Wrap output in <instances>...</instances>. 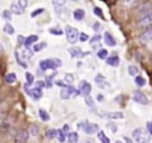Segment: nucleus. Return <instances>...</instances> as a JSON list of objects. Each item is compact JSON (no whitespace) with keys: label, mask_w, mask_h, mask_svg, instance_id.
Masks as SVG:
<instances>
[{"label":"nucleus","mask_w":152,"mask_h":143,"mask_svg":"<svg viewBox=\"0 0 152 143\" xmlns=\"http://www.w3.org/2000/svg\"><path fill=\"white\" fill-rule=\"evenodd\" d=\"M132 137L136 143H148L151 140L150 133L144 128H137L132 131Z\"/></svg>","instance_id":"obj_1"},{"label":"nucleus","mask_w":152,"mask_h":143,"mask_svg":"<svg viewBox=\"0 0 152 143\" xmlns=\"http://www.w3.org/2000/svg\"><path fill=\"white\" fill-rule=\"evenodd\" d=\"M62 65V60L58 58H51V59H45L39 63V67L42 71L46 70H55L57 67H60Z\"/></svg>","instance_id":"obj_2"},{"label":"nucleus","mask_w":152,"mask_h":143,"mask_svg":"<svg viewBox=\"0 0 152 143\" xmlns=\"http://www.w3.org/2000/svg\"><path fill=\"white\" fill-rule=\"evenodd\" d=\"M65 35H67V40H68V43L75 44L76 42L79 40V35H80V33H79L77 28H75V27L68 25V26L65 27Z\"/></svg>","instance_id":"obj_3"},{"label":"nucleus","mask_w":152,"mask_h":143,"mask_svg":"<svg viewBox=\"0 0 152 143\" xmlns=\"http://www.w3.org/2000/svg\"><path fill=\"white\" fill-rule=\"evenodd\" d=\"M138 26L141 27V28H147V27H151L152 26V8L146 12L145 14H143L140 17V19L138 20Z\"/></svg>","instance_id":"obj_4"},{"label":"nucleus","mask_w":152,"mask_h":143,"mask_svg":"<svg viewBox=\"0 0 152 143\" xmlns=\"http://www.w3.org/2000/svg\"><path fill=\"white\" fill-rule=\"evenodd\" d=\"M80 127L83 130V133H86L88 135H93V134L99 131L98 124H94V123H90V122H83V123L80 124Z\"/></svg>","instance_id":"obj_5"},{"label":"nucleus","mask_w":152,"mask_h":143,"mask_svg":"<svg viewBox=\"0 0 152 143\" xmlns=\"http://www.w3.org/2000/svg\"><path fill=\"white\" fill-rule=\"evenodd\" d=\"M29 138V133L25 129L18 130L14 135V143H26Z\"/></svg>","instance_id":"obj_6"},{"label":"nucleus","mask_w":152,"mask_h":143,"mask_svg":"<svg viewBox=\"0 0 152 143\" xmlns=\"http://www.w3.org/2000/svg\"><path fill=\"white\" fill-rule=\"evenodd\" d=\"M79 92H80V91H76L72 86L67 85V86H64L62 90H61V98H62V99H69L72 94L79 95Z\"/></svg>","instance_id":"obj_7"},{"label":"nucleus","mask_w":152,"mask_h":143,"mask_svg":"<svg viewBox=\"0 0 152 143\" xmlns=\"http://www.w3.org/2000/svg\"><path fill=\"white\" fill-rule=\"evenodd\" d=\"M132 98H133V101H134L136 103H138V104H141V105L148 104V98L141 91H136L134 94H133Z\"/></svg>","instance_id":"obj_8"},{"label":"nucleus","mask_w":152,"mask_h":143,"mask_svg":"<svg viewBox=\"0 0 152 143\" xmlns=\"http://www.w3.org/2000/svg\"><path fill=\"white\" fill-rule=\"evenodd\" d=\"M25 90L27 92V95L33 99V101H38V99H41L42 96H43V92H42V89L41 87H34L32 89V90H27V87L25 86Z\"/></svg>","instance_id":"obj_9"},{"label":"nucleus","mask_w":152,"mask_h":143,"mask_svg":"<svg viewBox=\"0 0 152 143\" xmlns=\"http://www.w3.org/2000/svg\"><path fill=\"white\" fill-rule=\"evenodd\" d=\"M139 42L141 44H148V43L152 42V26L150 28H147L143 34H140Z\"/></svg>","instance_id":"obj_10"},{"label":"nucleus","mask_w":152,"mask_h":143,"mask_svg":"<svg viewBox=\"0 0 152 143\" xmlns=\"http://www.w3.org/2000/svg\"><path fill=\"white\" fill-rule=\"evenodd\" d=\"M151 8H152V3L151 1H144V3H141L137 6V12L143 15L146 12H148Z\"/></svg>","instance_id":"obj_11"},{"label":"nucleus","mask_w":152,"mask_h":143,"mask_svg":"<svg viewBox=\"0 0 152 143\" xmlns=\"http://www.w3.org/2000/svg\"><path fill=\"white\" fill-rule=\"evenodd\" d=\"M80 92H81L83 96L90 95V92H91V85H90L87 81H82V82L80 83Z\"/></svg>","instance_id":"obj_12"},{"label":"nucleus","mask_w":152,"mask_h":143,"mask_svg":"<svg viewBox=\"0 0 152 143\" xmlns=\"http://www.w3.org/2000/svg\"><path fill=\"white\" fill-rule=\"evenodd\" d=\"M103 39H105V44L108 45V46H115L117 45V42L114 39V37L109 33V32H105V35H103Z\"/></svg>","instance_id":"obj_13"},{"label":"nucleus","mask_w":152,"mask_h":143,"mask_svg":"<svg viewBox=\"0 0 152 143\" xmlns=\"http://www.w3.org/2000/svg\"><path fill=\"white\" fill-rule=\"evenodd\" d=\"M103 117L108 118V119H120V118H124V114L120 112V111H115V112H106L102 115Z\"/></svg>","instance_id":"obj_14"},{"label":"nucleus","mask_w":152,"mask_h":143,"mask_svg":"<svg viewBox=\"0 0 152 143\" xmlns=\"http://www.w3.org/2000/svg\"><path fill=\"white\" fill-rule=\"evenodd\" d=\"M84 15H86V13H84V11H83L82 8H77V10H75V11H74V13H72L74 19H75V20H77V22L83 20Z\"/></svg>","instance_id":"obj_15"},{"label":"nucleus","mask_w":152,"mask_h":143,"mask_svg":"<svg viewBox=\"0 0 152 143\" xmlns=\"http://www.w3.org/2000/svg\"><path fill=\"white\" fill-rule=\"evenodd\" d=\"M38 40V35H36V34H31V35H29L27 38H25V42H24V46L26 47V49H29L33 43H36Z\"/></svg>","instance_id":"obj_16"},{"label":"nucleus","mask_w":152,"mask_h":143,"mask_svg":"<svg viewBox=\"0 0 152 143\" xmlns=\"http://www.w3.org/2000/svg\"><path fill=\"white\" fill-rule=\"evenodd\" d=\"M106 63L108 64V65H110V66H118L119 65V63H120V59H119V57L118 56H112V57H107L106 58Z\"/></svg>","instance_id":"obj_17"},{"label":"nucleus","mask_w":152,"mask_h":143,"mask_svg":"<svg viewBox=\"0 0 152 143\" xmlns=\"http://www.w3.org/2000/svg\"><path fill=\"white\" fill-rule=\"evenodd\" d=\"M69 52H70V56L72 58H79V57L84 56V53H82V51H81L80 47H71L69 50Z\"/></svg>","instance_id":"obj_18"},{"label":"nucleus","mask_w":152,"mask_h":143,"mask_svg":"<svg viewBox=\"0 0 152 143\" xmlns=\"http://www.w3.org/2000/svg\"><path fill=\"white\" fill-rule=\"evenodd\" d=\"M10 11L13 13V14H17V15H22L24 13V10L19 6L18 4H11V7H10Z\"/></svg>","instance_id":"obj_19"},{"label":"nucleus","mask_w":152,"mask_h":143,"mask_svg":"<svg viewBox=\"0 0 152 143\" xmlns=\"http://www.w3.org/2000/svg\"><path fill=\"white\" fill-rule=\"evenodd\" d=\"M77 141H79L77 133H68V142L69 143H76Z\"/></svg>","instance_id":"obj_20"},{"label":"nucleus","mask_w":152,"mask_h":143,"mask_svg":"<svg viewBox=\"0 0 152 143\" xmlns=\"http://www.w3.org/2000/svg\"><path fill=\"white\" fill-rule=\"evenodd\" d=\"M17 81V76H15V74H7L6 75V77H5V82L7 83V84H13L14 82Z\"/></svg>","instance_id":"obj_21"},{"label":"nucleus","mask_w":152,"mask_h":143,"mask_svg":"<svg viewBox=\"0 0 152 143\" xmlns=\"http://www.w3.org/2000/svg\"><path fill=\"white\" fill-rule=\"evenodd\" d=\"M98 137H99V140L101 141V143H110V140L105 135V133L103 131H98Z\"/></svg>","instance_id":"obj_22"},{"label":"nucleus","mask_w":152,"mask_h":143,"mask_svg":"<svg viewBox=\"0 0 152 143\" xmlns=\"http://www.w3.org/2000/svg\"><path fill=\"white\" fill-rule=\"evenodd\" d=\"M38 115H39L41 119H42V121H44V122H48V121L50 119V115H49L45 110H43V109H41L39 111H38Z\"/></svg>","instance_id":"obj_23"},{"label":"nucleus","mask_w":152,"mask_h":143,"mask_svg":"<svg viewBox=\"0 0 152 143\" xmlns=\"http://www.w3.org/2000/svg\"><path fill=\"white\" fill-rule=\"evenodd\" d=\"M57 140H58L61 143H63L65 141V133L62 129H57V135H56Z\"/></svg>","instance_id":"obj_24"},{"label":"nucleus","mask_w":152,"mask_h":143,"mask_svg":"<svg viewBox=\"0 0 152 143\" xmlns=\"http://www.w3.org/2000/svg\"><path fill=\"white\" fill-rule=\"evenodd\" d=\"M4 32L7 33V34H10V35H12L14 33V28H13V26L10 23H7V24L4 25Z\"/></svg>","instance_id":"obj_25"},{"label":"nucleus","mask_w":152,"mask_h":143,"mask_svg":"<svg viewBox=\"0 0 152 143\" xmlns=\"http://www.w3.org/2000/svg\"><path fill=\"white\" fill-rule=\"evenodd\" d=\"M98 57H99L100 59H106V58L108 57V51H107L106 49H100V50L98 51Z\"/></svg>","instance_id":"obj_26"},{"label":"nucleus","mask_w":152,"mask_h":143,"mask_svg":"<svg viewBox=\"0 0 152 143\" xmlns=\"http://www.w3.org/2000/svg\"><path fill=\"white\" fill-rule=\"evenodd\" d=\"M134 82H136V84L138 85V86H144L145 84H146V81H145V78L144 77H141V76H137L136 78H134Z\"/></svg>","instance_id":"obj_27"},{"label":"nucleus","mask_w":152,"mask_h":143,"mask_svg":"<svg viewBox=\"0 0 152 143\" xmlns=\"http://www.w3.org/2000/svg\"><path fill=\"white\" fill-rule=\"evenodd\" d=\"M46 47V43H39V44H36L34 46H33V52H39V51H42L43 49H45Z\"/></svg>","instance_id":"obj_28"},{"label":"nucleus","mask_w":152,"mask_h":143,"mask_svg":"<svg viewBox=\"0 0 152 143\" xmlns=\"http://www.w3.org/2000/svg\"><path fill=\"white\" fill-rule=\"evenodd\" d=\"M100 40H101V35H99V34H96V35H94V37L90 39V45L91 46H95V45H98L99 43H100Z\"/></svg>","instance_id":"obj_29"},{"label":"nucleus","mask_w":152,"mask_h":143,"mask_svg":"<svg viewBox=\"0 0 152 143\" xmlns=\"http://www.w3.org/2000/svg\"><path fill=\"white\" fill-rule=\"evenodd\" d=\"M25 79H26V83H27V85H32V84H33V81H34V78H33V75H32V74H30V72H26V74H25Z\"/></svg>","instance_id":"obj_30"},{"label":"nucleus","mask_w":152,"mask_h":143,"mask_svg":"<svg viewBox=\"0 0 152 143\" xmlns=\"http://www.w3.org/2000/svg\"><path fill=\"white\" fill-rule=\"evenodd\" d=\"M23 55H24V58H25V59H30V58H32V56H33V51H31L30 47H29V49H25L24 52H23Z\"/></svg>","instance_id":"obj_31"},{"label":"nucleus","mask_w":152,"mask_h":143,"mask_svg":"<svg viewBox=\"0 0 152 143\" xmlns=\"http://www.w3.org/2000/svg\"><path fill=\"white\" fill-rule=\"evenodd\" d=\"M56 135H57V130H56V129H49V130L46 131V137L50 138V140L55 138Z\"/></svg>","instance_id":"obj_32"},{"label":"nucleus","mask_w":152,"mask_h":143,"mask_svg":"<svg viewBox=\"0 0 152 143\" xmlns=\"http://www.w3.org/2000/svg\"><path fill=\"white\" fill-rule=\"evenodd\" d=\"M65 1L67 0H52V5L55 7H62L65 5Z\"/></svg>","instance_id":"obj_33"},{"label":"nucleus","mask_w":152,"mask_h":143,"mask_svg":"<svg viewBox=\"0 0 152 143\" xmlns=\"http://www.w3.org/2000/svg\"><path fill=\"white\" fill-rule=\"evenodd\" d=\"M84 102H86V104H87L88 106H90V108H93V106H94V101H93V98H91L89 95L84 96Z\"/></svg>","instance_id":"obj_34"},{"label":"nucleus","mask_w":152,"mask_h":143,"mask_svg":"<svg viewBox=\"0 0 152 143\" xmlns=\"http://www.w3.org/2000/svg\"><path fill=\"white\" fill-rule=\"evenodd\" d=\"M30 134L32 135V136H37L38 134H39V129H38V127L37 126H31V128H30Z\"/></svg>","instance_id":"obj_35"},{"label":"nucleus","mask_w":152,"mask_h":143,"mask_svg":"<svg viewBox=\"0 0 152 143\" xmlns=\"http://www.w3.org/2000/svg\"><path fill=\"white\" fill-rule=\"evenodd\" d=\"M3 18L5 20H11V18H12V12L8 11V10H5L3 12Z\"/></svg>","instance_id":"obj_36"},{"label":"nucleus","mask_w":152,"mask_h":143,"mask_svg":"<svg viewBox=\"0 0 152 143\" xmlns=\"http://www.w3.org/2000/svg\"><path fill=\"white\" fill-rule=\"evenodd\" d=\"M128 74H129L131 76H136V75L138 74V69H137L136 66H133V65L128 66Z\"/></svg>","instance_id":"obj_37"},{"label":"nucleus","mask_w":152,"mask_h":143,"mask_svg":"<svg viewBox=\"0 0 152 143\" xmlns=\"http://www.w3.org/2000/svg\"><path fill=\"white\" fill-rule=\"evenodd\" d=\"M79 40L82 42V43H84V42L89 40V35H88L87 33H80V35H79Z\"/></svg>","instance_id":"obj_38"},{"label":"nucleus","mask_w":152,"mask_h":143,"mask_svg":"<svg viewBox=\"0 0 152 143\" xmlns=\"http://www.w3.org/2000/svg\"><path fill=\"white\" fill-rule=\"evenodd\" d=\"M139 1V0H122V4L125 6H132V5H134Z\"/></svg>","instance_id":"obj_39"},{"label":"nucleus","mask_w":152,"mask_h":143,"mask_svg":"<svg viewBox=\"0 0 152 143\" xmlns=\"http://www.w3.org/2000/svg\"><path fill=\"white\" fill-rule=\"evenodd\" d=\"M19 6H20L23 10H25L26 7H27V5H29V1L27 0H18V3H17Z\"/></svg>","instance_id":"obj_40"},{"label":"nucleus","mask_w":152,"mask_h":143,"mask_svg":"<svg viewBox=\"0 0 152 143\" xmlns=\"http://www.w3.org/2000/svg\"><path fill=\"white\" fill-rule=\"evenodd\" d=\"M49 32H50L51 34H56V35H61V34H63V31L60 30V28H50Z\"/></svg>","instance_id":"obj_41"},{"label":"nucleus","mask_w":152,"mask_h":143,"mask_svg":"<svg viewBox=\"0 0 152 143\" xmlns=\"http://www.w3.org/2000/svg\"><path fill=\"white\" fill-rule=\"evenodd\" d=\"M44 11H45L44 8H38V10H36L34 12H32V13H31V17H32V18H36L37 15H39V14H42V13H43Z\"/></svg>","instance_id":"obj_42"},{"label":"nucleus","mask_w":152,"mask_h":143,"mask_svg":"<svg viewBox=\"0 0 152 143\" xmlns=\"http://www.w3.org/2000/svg\"><path fill=\"white\" fill-rule=\"evenodd\" d=\"M52 77H53V76H49V77L46 78V82H45V87L50 89V87L52 86Z\"/></svg>","instance_id":"obj_43"},{"label":"nucleus","mask_w":152,"mask_h":143,"mask_svg":"<svg viewBox=\"0 0 152 143\" xmlns=\"http://www.w3.org/2000/svg\"><path fill=\"white\" fill-rule=\"evenodd\" d=\"M95 82H96V83L100 85V84L105 83V77H103L102 75H98V76H96V78H95Z\"/></svg>","instance_id":"obj_44"},{"label":"nucleus","mask_w":152,"mask_h":143,"mask_svg":"<svg viewBox=\"0 0 152 143\" xmlns=\"http://www.w3.org/2000/svg\"><path fill=\"white\" fill-rule=\"evenodd\" d=\"M94 14H96L100 18H103V14H102V11L100 7H94Z\"/></svg>","instance_id":"obj_45"},{"label":"nucleus","mask_w":152,"mask_h":143,"mask_svg":"<svg viewBox=\"0 0 152 143\" xmlns=\"http://www.w3.org/2000/svg\"><path fill=\"white\" fill-rule=\"evenodd\" d=\"M15 58H17V63L18 64H20L23 67H26V64L20 59V57H19V55H18V52H15Z\"/></svg>","instance_id":"obj_46"},{"label":"nucleus","mask_w":152,"mask_h":143,"mask_svg":"<svg viewBox=\"0 0 152 143\" xmlns=\"http://www.w3.org/2000/svg\"><path fill=\"white\" fill-rule=\"evenodd\" d=\"M64 81H65L67 83H72V81H74L72 75H71V74H67L65 77H64Z\"/></svg>","instance_id":"obj_47"},{"label":"nucleus","mask_w":152,"mask_h":143,"mask_svg":"<svg viewBox=\"0 0 152 143\" xmlns=\"http://www.w3.org/2000/svg\"><path fill=\"white\" fill-rule=\"evenodd\" d=\"M146 128H147V131L150 133V135H152V122H147Z\"/></svg>","instance_id":"obj_48"},{"label":"nucleus","mask_w":152,"mask_h":143,"mask_svg":"<svg viewBox=\"0 0 152 143\" xmlns=\"http://www.w3.org/2000/svg\"><path fill=\"white\" fill-rule=\"evenodd\" d=\"M36 86H37V87H41V89H42V87H44V86H45V83H44L43 81H38V82L36 83Z\"/></svg>","instance_id":"obj_49"},{"label":"nucleus","mask_w":152,"mask_h":143,"mask_svg":"<svg viewBox=\"0 0 152 143\" xmlns=\"http://www.w3.org/2000/svg\"><path fill=\"white\" fill-rule=\"evenodd\" d=\"M93 28H94V31H100V28H101V25L99 24V23H95L94 25H93Z\"/></svg>","instance_id":"obj_50"},{"label":"nucleus","mask_w":152,"mask_h":143,"mask_svg":"<svg viewBox=\"0 0 152 143\" xmlns=\"http://www.w3.org/2000/svg\"><path fill=\"white\" fill-rule=\"evenodd\" d=\"M24 42H25V38L23 37V35H19L18 37V44H24Z\"/></svg>","instance_id":"obj_51"},{"label":"nucleus","mask_w":152,"mask_h":143,"mask_svg":"<svg viewBox=\"0 0 152 143\" xmlns=\"http://www.w3.org/2000/svg\"><path fill=\"white\" fill-rule=\"evenodd\" d=\"M56 84H57V85H58V86H62V87H64V86H67L65 84H63V82H62V81H57V82H56Z\"/></svg>","instance_id":"obj_52"},{"label":"nucleus","mask_w":152,"mask_h":143,"mask_svg":"<svg viewBox=\"0 0 152 143\" xmlns=\"http://www.w3.org/2000/svg\"><path fill=\"white\" fill-rule=\"evenodd\" d=\"M62 130H63L65 134L69 133V126H67V124H65V126H63V129H62Z\"/></svg>","instance_id":"obj_53"},{"label":"nucleus","mask_w":152,"mask_h":143,"mask_svg":"<svg viewBox=\"0 0 152 143\" xmlns=\"http://www.w3.org/2000/svg\"><path fill=\"white\" fill-rule=\"evenodd\" d=\"M124 140H125V142H126V143H134V142H133L131 138H128V137H126V136L124 137Z\"/></svg>","instance_id":"obj_54"},{"label":"nucleus","mask_w":152,"mask_h":143,"mask_svg":"<svg viewBox=\"0 0 152 143\" xmlns=\"http://www.w3.org/2000/svg\"><path fill=\"white\" fill-rule=\"evenodd\" d=\"M83 143H95V141H94V140H91V138H88V140H86Z\"/></svg>","instance_id":"obj_55"},{"label":"nucleus","mask_w":152,"mask_h":143,"mask_svg":"<svg viewBox=\"0 0 152 143\" xmlns=\"http://www.w3.org/2000/svg\"><path fill=\"white\" fill-rule=\"evenodd\" d=\"M72 1H77V0H72Z\"/></svg>","instance_id":"obj_56"},{"label":"nucleus","mask_w":152,"mask_h":143,"mask_svg":"<svg viewBox=\"0 0 152 143\" xmlns=\"http://www.w3.org/2000/svg\"><path fill=\"white\" fill-rule=\"evenodd\" d=\"M0 101H1V97H0Z\"/></svg>","instance_id":"obj_57"}]
</instances>
